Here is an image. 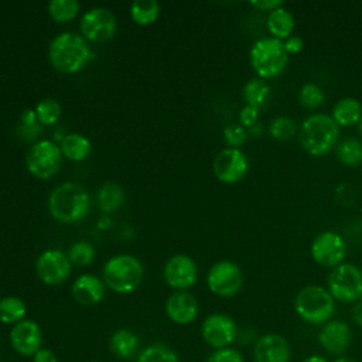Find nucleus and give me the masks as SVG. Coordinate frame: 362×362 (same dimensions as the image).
<instances>
[{
	"instance_id": "nucleus-1",
	"label": "nucleus",
	"mask_w": 362,
	"mask_h": 362,
	"mask_svg": "<svg viewBox=\"0 0 362 362\" xmlns=\"http://www.w3.org/2000/svg\"><path fill=\"white\" fill-rule=\"evenodd\" d=\"M48 58L58 72L75 74L93 58V52L82 35L65 31L49 42Z\"/></svg>"
},
{
	"instance_id": "nucleus-2",
	"label": "nucleus",
	"mask_w": 362,
	"mask_h": 362,
	"mask_svg": "<svg viewBox=\"0 0 362 362\" xmlns=\"http://www.w3.org/2000/svg\"><path fill=\"white\" fill-rule=\"evenodd\" d=\"M89 195L78 184L65 182L58 185L49 195L48 208L57 221L74 223L82 221L89 212Z\"/></svg>"
},
{
	"instance_id": "nucleus-3",
	"label": "nucleus",
	"mask_w": 362,
	"mask_h": 362,
	"mask_svg": "<svg viewBox=\"0 0 362 362\" xmlns=\"http://www.w3.org/2000/svg\"><path fill=\"white\" fill-rule=\"evenodd\" d=\"M301 147L311 156L327 154L338 141L339 126L325 113H314L305 117L300 126Z\"/></svg>"
},
{
	"instance_id": "nucleus-4",
	"label": "nucleus",
	"mask_w": 362,
	"mask_h": 362,
	"mask_svg": "<svg viewBox=\"0 0 362 362\" xmlns=\"http://www.w3.org/2000/svg\"><path fill=\"white\" fill-rule=\"evenodd\" d=\"M294 310L304 322L320 325L331 320L335 311V300L325 287L308 284L296 294Z\"/></svg>"
},
{
	"instance_id": "nucleus-5",
	"label": "nucleus",
	"mask_w": 362,
	"mask_h": 362,
	"mask_svg": "<svg viewBox=\"0 0 362 362\" xmlns=\"http://www.w3.org/2000/svg\"><path fill=\"white\" fill-rule=\"evenodd\" d=\"M249 59L259 78L272 79L284 72L288 64V54L283 41L270 35L255 41Z\"/></svg>"
},
{
	"instance_id": "nucleus-6",
	"label": "nucleus",
	"mask_w": 362,
	"mask_h": 362,
	"mask_svg": "<svg viewBox=\"0 0 362 362\" xmlns=\"http://www.w3.org/2000/svg\"><path fill=\"white\" fill-rule=\"evenodd\" d=\"M141 263L130 255H117L109 259L103 267V283L119 294L134 291L143 280Z\"/></svg>"
},
{
	"instance_id": "nucleus-7",
	"label": "nucleus",
	"mask_w": 362,
	"mask_h": 362,
	"mask_svg": "<svg viewBox=\"0 0 362 362\" xmlns=\"http://www.w3.org/2000/svg\"><path fill=\"white\" fill-rule=\"evenodd\" d=\"M327 290L339 303H356L362 298V270L351 263H341L331 269Z\"/></svg>"
},
{
	"instance_id": "nucleus-8",
	"label": "nucleus",
	"mask_w": 362,
	"mask_h": 362,
	"mask_svg": "<svg viewBox=\"0 0 362 362\" xmlns=\"http://www.w3.org/2000/svg\"><path fill=\"white\" fill-rule=\"evenodd\" d=\"M62 164V151L51 140H41L30 147L25 156L28 171L41 180L54 177Z\"/></svg>"
},
{
	"instance_id": "nucleus-9",
	"label": "nucleus",
	"mask_w": 362,
	"mask_h": 362,
	"mask_svg": "<svg viewBox=\"0 0 362 362\" xmlns=\"http://www.w3.org/2000/svg\"><path fill=\"white\" fill-rule=\"evenodd\" d=\"M243 276L240 267L230 260L216 262L206 274L208 288L218 297H233L242 288Z\"/></svg>"
},
{
	"instance_id": "nucleus-10",
	"label": "nucleus",
	"mask_w": 362,
	"mask_h": 362,
	"mask_svg": "<svg viewBox=\"0 0 362 362\" xmlns=\"http://www.w3.org/2000/svg\"><path fill=\"white\" fill-rule=\"evenodd\" d=\"M310 252L313 260L317 264L334 269L344 263L346 255V243L339 233L334 230H325L314 238Z\"/></svg>"
},
{
	"instance_id": "nucleus-11",
	"label": "nucleus",
	"mask_w": 362,
	"mask_h": 362,
	"mask_svg": "<svg viewBox=\"0 0 362 362\" xmlns=\"http://www.w3.org/2000/svg\"><path fill=\"white\" fill-rule=\"evenodd\" d=\"M201 335L209 346L214 349H222L230 346L236 341L239 329L232 317L222 313H214L204 320L201 325Z\"/></svg>"
},
{
	"instance_id": "nucleus-12",
	"label": "nucleus",
	"mask_w": 362,
	"mask_h": 362,
	"mask_svg": "<svg viewBox=\"0 0 362 362\" xmlns=\"http://www.w3.org/2000/svg\"><path fill=\"white\" fill-rule=\"evenodd\" d=\"M81 33L85 40L92 42H106L116 33V18L105 7L89 8L82 16Z\"/></svg>"
},
{
	"instance_id": "nucleus-13",
	"label": "nucleus",
	"mask_w": 362,
	"mask_h": 362,
	"mask_svg": "<svg viewBox=\"0 0 362 362\" xmlns=\"http://www.w3.org/2000/svg\"><path fill=\"white\" fill-rule=\"evenodd\" d=\"M35 270L42 283L48 286H58L69 277L71 260L61 250L49 249L38 256Z\"/></svg>"
},
{
	"instance_id": "nucleus-14",
	"label": "nucleus",
	"mask_w": 362,
	"mask_h": 362,
	"mask_svg": "<svg viewBox=\"0 0 362 362\" xmlns=\"http://www.w3.org/2000/svg\"><path fill=\"white\" fill-rule=\"evenodd\" d=\"M249 161L239 148H223L214 160L212 168L215 177L225 184H235L240 181L247 173Z\"/></svg>"
},
{
	"instance_id": "nucleus-15",
	"label": "nucleus",
	"mask_w": 362,
	"mask_h": 362,
	"mask_svg": "<svg viewBox=\"0 0 362 362\" xmlns=\"http://www.w3.org/2000/svg\"><path fill=\"white\" fill-rule=\"evenodd\" d=\"M10 346L21 356H31L42 348V331L33 320H23L11 327Z\"/></svg>"
},
{
	"instance_id": "nucleus-16",
	"label": "nucleus",
	"mask_w": 362,
	"mask_h": 362,
	"mask_svg": "<svg viewBox=\"0 0 362 362\" xmlns=\"http://www.w3.org/2000/svg\"><path fill=\"white\" fill-rule=\"evenodd\" d=\"M163 276L170 287L178 291H185L195 284L198 277V267L189 256L175 255L167 260Z\"/></svg>"
},
{
	"instance_id": "nucleus-17",
	"label": "nucleus",
	"mask_w": 362,
	"mask_h": 362,
	"mask_svg": "<svg viewBox=\"0 0 362 362\" xmlns=\"http://www.w3.org/2000/svg\"><path fill=\"white\" fill-rule=\"evenodd\" d=\"M321 348L331 355H342L352 342L351 327L341 320H329L318 334Z\"/></svg>"
},
{
	"instance_id": "nucleus-18",
	"label": "nucleus",
	"mask_w": 362,
	"mask_h": 362,
	"mask_svg": "<svg viewBox=\"0 0 362 362\" xmlns=\"http://www.w3.org/2000/svg\"><path fill=\"white\" fill-rule=\"evenodd\" d=\"M290 355L287 339L276 332L262 335L253 346V362H288Z\"/></svg>"
},
{
	"instance_id": "nucleus-19",
	"label": "nucleus",
	"mask_w": 362,
	"mask_h": 362,
	"mask_svg": "<svg viewBox=\"0 0 362 362\" xmlns=\"http://www.w3.org/2000/svg\"><path fill=\"white\" fill-rule=\"evenodd\" d=\"M198 300L188 291H175L165 301L167 317L178 325H188L198 315Z\"/></svg>"
},
{
	"instance_id": "nucleus-20",
	"label": "nucleus",
	"mask_w": 362,
	"mask_h": 362,
	"mask_svg": "<svg viewBox=\"0 0 362 362\" xmlns=\"http://www.w3.org/2000/svg\"><path fill=\"white\" fill-rule=\"evenodd\" d=\"M72 297L81 305H95L105 297V283L96 276L82 274L72 284Z\"/></svg>"
},
{
	"instance_id": "nucleus-21",
	"label": "nucleus",
	"mask_w": 362,
	"mask_h": 362,
	"mask_svg": "<svg viewBox=\"0 0 362 362\" xmlns=\"http://www.w3.org/2000/svg\"><path fill=\"white\" fill-rule=\"evenodd\" d=\"M109 349L119 359H132L140 352V338L130 329H116L109 338Z\"/></svg>"
},
{
	"instance_id": "nucleus-22",
	"label": "nucleus",
	"mask_w": 362,
	"mask_h": 362,
	"mask_svg": "<svg viewBox=\"0 0 362 362\" xmlns=\"http://www.w3.org/2000/svg\"><path fill=\"white\" fill-rule=\"evenodd\" d=\"M266 25H267V30L272 34V37L284 41L290 35H293V31L296 27V20H294V16L291 14V11L287 10L284 6H281L269 13Z\"/></svg>"
},
{
	"instance_id": "nucleus-23",
	"label": "nucleus",
	"mask_w": 362,
	"mask_h": 362,
	"mask_svg": "<svg viewBox=\"0 0 362 362\" xmlns=\"http://www.w3.org/2000/svg\"><path fill=\"white\" fill-rule=\"evenodd\" d=\"M331 117L338 126L348 127L352 124H358L362 117V105L355 98H342L334 105Z\"/></svg>"
},
{
	"instance_id": "nucleus-24",
	"label": "nucleus",
	"mask_w": 362,
	"mask_h": 362,
	"mask_svg": "<svg viewBox=\"0 0 362 362\" xmlns=\"http://www.w3.org/2000/svg\"><path fill=\"white\" fill-rule=\"evenodd\" d=\"M59 148L62 151V156H65L66 158L72 161H82L89 156L92 146L83 134L71 133L62 139Z\"/></svg>"
},
{
	"instance_id": "nucleus-25",
	"label": "nucleus",
	"mask_w": 362,
	"mask_h": 362,
	"mask_svg": "<svg viewBox=\"0 0 362 362\" xmlns=\"http://www.w3.org/2000/svg\"><path fill=\"white\" fill-rule=\"evenodd\" d=\"M242 95L247 106L260 109L262 106H264L270 96V86L264 79L253 78L245 83Z\"/></svg>"
},
{
	"instance_id": "nucleus-26",
	"label": "nucleus",
	"mask_w": 362,
	"mask_h": 362,
	"mask_svg": "<svg viewBox=\"0 0 362 362\" xmlns=\"http://www.w3.org/2000/svg\"><path fill=\"white\" fill-rule=\"evenodd\" d=\"M136 362H181L178 354L163 342H154L140 349Z\"/></svg>"
},
{
	"instance_id": "nucleus-27",
	"label": "nucleus",
	"mask_w": 362,
	"mask_h": 362,
	"mask_svg": "<svg viewBox=\"0 0 362 362\" xmlns=\"http://www.w3.org/2000/svg\"><path fill=\"white\" fill-rule=\"evenodd\" d=\"M25 314L27 305L21 298L16 296L0 298V322L16 325L17 322L25 320Z\"/></svg>"
},
{
	"instance_id": "nucleus-28",
	"label": "nucleus",
	"mask_w": 362,
	"mask_h": 362,
	"mask_svg": "<svg viewBox=\"0 0 362 362\" xmlns=\"http://www.w3.org/2000/svg\"><path fill=\"white\" fill-rule=\"evenodd\" d=\"M160 4L156 0H136L130 6V17L139 25H148L157 20Z\"/></svg>"
},
{
	"instance_id": "nucleus-29",
	"label": "nucleus",
	"mask_w": 362,
	"mask_h": 362,
	"mask_svg": "<svg viewBox=\"0 0 362 362\" xmlns=\"http://www.w3.org/2000/svg\"><path fill=\"white\" fill-rule=\"evenodd\" d=\"M124 202V191L116 182H106L98 194V204L103 212H112Z\"/></svg>"
},
{
	"instance_id": "nucleus-30",
	"label": "nucleus",
	"mask_w": 362,
	"mask_h": 362,
	"mask_svg": "<svg viewBox=\"0 0 362 362\" xmlns=\"http://www.w3.org/2000/svg\"><path fill=\"white\" fill-rule=\"evenodd\" d=\"M337 156L345 165H359L362 163V143L354 137L345 139L337 146Z\"/></svg>"
},
{
	"instance_id": "nucleus-31",
	"label": "nucleus",
	"mask_w": 362,
	"mask_h": 362,
	"mask_svg": "<svg viewBox=\"0 0 362 362\" xmlns=\"http://www.w3.org/2000/svg\"><path fill=\"white\" fill-rule=\"evenodd\" d=\"M79 11V3L75 0H52L48 4V14L57 23L72 20Z\"/></svg>"
},
{
	"instance_id": "nucleus-32",
	"label": "nucleus",
	"mask_w": 362,
	"mask_h": 362,
	"mask_svg": "<svg viewBox=\"0 0 362 362\" xmlns=\"http://www.w3.org/2000/svg\"><path fill=\"white\" fill-rule=\"evenodd\" d=\"M35 115H37V120L41 124L51 126L57 123L61 117V105L58 100L52 98H45L37 105Z\"/></svg>"
},
{
	"instance_id": "nucleus-33",
	"label": "nucleus",
	"mask_w": 362,
	"mask_h": 362,
	"mask_svg": "<svg viewBox=\"0 0 362 362\" xmlns=\"http://www.w3.org/2000/svg\"><path fill=\"white\" fill-rule=\"evenodd\" d=\"M269 132L273 139L279 141H287L296 136L297 126L293 119L287 116H279L272 120L269 126Z\"/></svg>"
},
{
	"instance_id": "nucleus-34",
	"label": "nucleus",
	"mask_w": 362,
	"mask_h": 362,
	"mask_svg": "<svg viewBox=\"0 0 362 362\" xmlns=\"http://www.w3.org/2000/svg\"><path fill=\"white\" fill-rule=\"evenodd\" d=\"M298 100L301 106L307 109H315L322 105L324 102V92L322 89L313 82H307L301 86L298 92Z\"/></svg>"
},
{
	"instance_id": "nucleus-35",
	"label": "nucleus",
	"mask_w": 362,
	"mask_h": 362,
	"mask_svg": "<svg viewBox=\"0 0 362 362\" xmlns=\"http://www.w3.org/2000/svg\"><path fill=\"white\" fill-rule=\"evenodd\" d=\"M71 263L78 266H86L92 263L95 257V249L88 242H76L71 246L69 255H68Z\"/></svg>"
},
{
	"instance_id": "nucleus-36",
	"label": "nucleus",
	"mask_w": 362,
	"mask_h": 362,
	"mask_svg": "<svg viewBox=\"0 0 362 362\" xmlns=\"http://www.w3.org/2000/svg\"><path fill=\"white\" fill-rule=\"evenodd\" d=\"M223 139L232 148H238L247 139V132L240 124H229L223 129Z\"/></svg>"
},
{
	"instance_id": "nucleus-37",
	"label": "nucleus",
	"mask_w": 362,
	"mask_h": 362,
	"mask_svg": "<svg viewBox=\"0 0 362 362\" xmlns=\"http://www.w3.org/2000/svg\"><path fill=\"white\" fill-rule=\"evenodd\" d=\"M206 362H245L242 354L232 348H222V349H215L206 359Z\"/></svg>"
},
{
	"instance_id": "nucleus-38",
	"label": "nucleus",
	"mask_w": 362,
	"mask_h": 362,
	"mask_svg": "<svg viewBox=\"0 0 362 362\" xmlns=\"http://www.w3.org/2000/svg\"><path fill=\"white\" fill-rule=\"evenodd\" d=\"M257 119H259V109L245 105L240 112H239V123L243 127H253L255 124H257Z\"/></svg>"
},
{
	"instance_id": "nucleus-39",
	"label": "nucleus",
	"mask_w": 362,
	"mask_h": 362,
	"mask_svg": "<svg viewBox=\"0 0 362 362\" xmlns=\"http://www.w3.org/2000/svg\"><path fill=\"white\" fill-rule=\"evenodd\" d=\"M283 44H284V48H286V51H287L288 55H290V54H298V52H301L303 48H304V41H303V38L298 37V35H294V34L290 35L287 40H284Z\"/></svg>"
},
{
	"instance_id": "nucleus-40",
	"label": "nucleus",
	"mask_w": 362,
	"mask_h": 362,
	"mask_svg": "<svg viewBox=\"0 0 362 362\" xmlns=\"http://www.w3.org/2000/svg\"><path fill=\"white\" fill-rule=\"evenodd\" d=\"M33 362H59L54 351L48 348H41L33 355Z\"/></svg>"
},
{
	"instance_id": "nucleus-41",
	"label": "nucleus",
	"mask_w": 362,
	"mask_h": 362,
	"mask_svg": "<svg viewBox=\"0 0 362 362\" xmlns=\"http://www.w3.org/2000/svg\"><path fill=\"white\" fill-rule=\"evenodd\" d=\"M250 6H253L257 10H262V11H273L274 8L277 7H281L283 6V1L280 0H257V1H252Z\"/></svg>"
},
{
	"instance_id": "nucleus-42",
	"label": "nucleus",
	"mask_w": 362,
	"mask_h": 362,
	"mask_svg": "<svg viewBox=\"0 0 362 362\" xmlns=\"http://www.w3.org/2000/svg\"><path fill=\"white\" fill-rule=\"evenodd\" d=\"M352 321L358 325L362 327V300L356 301L355 305L352 307Z\"/></svg>"
},
{
	"instance_id": "nucleus-43",
	"label": "nucleus",
	"mask_w": 362,
	"mask_h": 362,
	"mask_svg": "<svg viewBox=\"0 0 362 362\" xmlns=\"http://www.w3.org/2000/svg\"><path fill=\"white\" fill-rule=\"evenodd\" d=\"M301 362H328V361L321 355H310V356L304 358Z\"/></svg>"
},
{
	"instance_id": "nucleus-44",
	"label": "nucleus",
	"mask_w": 362,
	"mask_h": 362,
	"mask_svg": "<svg viewBox=\"0 0 362 362\" xmlns=\"http://www.w3.org/2000/svg\"><path fill=\"white\" fill-rule=\"evenodd\" d=\"M334 362H355V361L351 359V358H346V356H339V358H337Z\"/></svg>"
},
{
	"instance_id": "nucleus-45",
	"label": "nucleus",
	"mask_w": 362,
	"mask_h": 362,
	"mask_svg": "<svg viewBox=\"0 0 362 362\" xmlns=\"http://www.w3.org/2000/svg\"><path fill=\"white\" fill-rule=\"evenodd\" d=\"M358 132H359V134H361V137H362V117H361V120H359V123H358Z\"/></svg>"
},
{
	"instance_id": "nucleus-46",
	"label": "nucleus",
	"mask_w": 362,
	"mask_h": 362,
	"mask_svg": "<svg viewBox=\"0 0 362 362\" xmlns=\"http://www.w3.org/2000/svg\"><path fill=\"white\" fill-rule=\"evenodd\" d=\"M88 362H100V361H88Z\"/></svg>"
}]
</instances>
